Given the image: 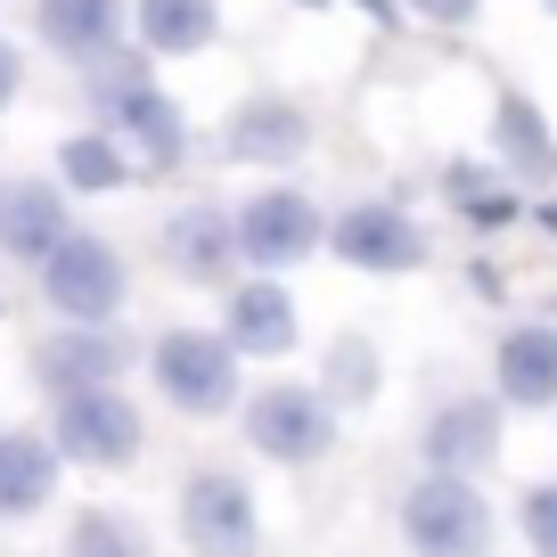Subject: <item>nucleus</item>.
Segmentation results:
<instances>
[{"mask_svg": "<svg viewBox=\"0 0 557 557\" xmlns=\"http://www.w3.org/2000/svg\"><path fill=\"white\" fill-rule=\"evenodd\" d=\"M58 475H66V459H58L50 426H0V524L41 517L58 500Z\"/></svg>", "mask_w": 557, "mask_h": 557, "instance_id": "obj_18", "label": "nucleus"}, {"mask_svg": "<svg viewBox=\"0 0 557 557\" xmlns=\"http://www.w3.org/2000/svg\"><path fill=\"white\" fill-rule=\"evenodd\" d=\"M17 90H25V58L17 41H0V107H17Z\"/></svg>", "mask_w": 557, "mask_h": 557, "instance_id": "obj_27", "label": "nucleus"}, {"mask_svg": "<svg viewBox=\"0 0 557 557\" xmlns=\"http://www.w3.org/2000/svg\"><path fill=\"white\" fill-rule=\"evenodd\" d=\"M500 410H557V320H508L492 345Z\"/></svg>", "mask_w": 557, "mask_h": 557, "instance_id": "obj_16", "label": "nucleus"}, {"mask_svg": "<svg viewBox=\"0 0 557 557\" xmlns=\"http://www.w3.org/2000/svg\"><path fill=\"white\" fill-rule=\"evenodd\" d=\"M238 426L255 443V459H271V468H320L336 451V401L320 385H296V377L246 385Z\"/></svg>", "mask_w": 557, "mask_h": 557, "instance_id": "obj_2", "label": "nucleus"}, {"mask_svg": "<svg viewBox=\"0 0 557 557\" xmlns=\"http://www.w3.org/2000/svg\"><path fill=\"white\" fill-rule=\"evenodd\" d=\"M34 34H41V50L90 66V58L123 50V34H132V0H34Z\"/></svg>", "mask_w": 557, "mask_h": 557, "instance_id": "obj_17", "label": "nucleus"}, {"mask_svg": "<svg viewBox=\"0 0 557 557\" xmlns=\"http://www.w3.org/2000/svg\"><path fill=\"white\" fill-rule=\"evenodd\" d=\"M139 361H148V352H139L123 329H50V336L34 345V385H41L50 401H66V394L123 385Z\"/></svg>", "mask_w": 557, "mask_h": 557, "instance_id": "obj_10", "label": "nucleus"}, {"mask_svg": "<svg viewBox=\"0 0 557 557\" xmlns=\"http://www.w3.org/2000/svg\"><path fill=\"white\" fill-rule=\"evenodd\" d=\"M66 238H74V206H66V189H58L50 173L0 181V255L9 262H34L41 271Z\"/></svg>", "mask_w": 557, "mask_h": 557, "instance_id": "obj_15", "label": "nucleus"}, {"mask_svg": "<svg viewBox=\"0 0 557 557\" xmlns=\"http://www.w3.org/2000/svg\"><path fill=\"white\" fill-rule=\"evenodd\" d=\"M320 394L336 401V410H361V401H377L385 394V352L369 345L361 329H345L329 345V361H320Z\"/></svg>", "mask_w": 557, "mask_h": 557, "instance_id": "obj_23", "label": "nucleus"}, {"mask_svg": "<svg viewBox=\"0 0 557 557\" xmlns=\"http://www.w3.org/2000/svg\"><path fill=\"white\" fill-rule=\"evenodd\" d=\"M189 557H262V500L238 468H197L181 475V508H173Z\"/></svg>", "mask_w": 557, "mask_h": 557, "instance_id": "obj_6", "label": "nucleus"}, {"mask_svg": "<svg viewBox=\"0 0 557 557\" xmlns=\"http://www.w3.org/2000/svg\"><path fill=\"white\" fill-rule=\"evenodd\" d=\"M34 278H41V304L58 312V329H115L123 304H132V262L99 230H74Z\"/></svg>", "mask_w": 557, "mask_h": 557, "instance_id": "obj_3", "label": "nucleus"}, {"mask_svg": "<svg viewBox=\"0 0 557 557\" xmlns=\"http://www.w3.org/2000/svg\"><path fill=\"white\" fill-rule=\"evenodd\" d=\"M222 157L255 164V173L304 164V157H312V115H304V99H287V90H255V99H238L230 123H222Z\"/></svg>", "mask_w": 557, "mask_h": 557, "instance_id": "obj_12", "label": "nucleus"}, {"mask_svg": "<svg viewBox=\"0 0 557 557\" xmlns=\"http://www.w3.org/2000/svg\"><path fill=\"white\" fill-rule=\"evenodd\" d=\"M517 533H524V549H533V557H557V484H524Z\"/></svg>", "mask_w": 557, "mask_h": 557, "instance_id": "obj_25", "label": "nucleus"}, {"mask_svg": "<svg viewBox=\"0 0 557 557\" xmlns=\"http://www.w3.org/2000/svg\"><path fill=\"white\" fill-rule=\"evenodd\" d=\"M304 9H320V0H304Z\"/></svg>", "mask_w": 557, "mask_h": 557, "instance_id": "obj_29", "label": "nucleus"}, {"mask_svg": "<svg viewBox=\"0 0 557 557\" xmlns=\"http://www.w3.org/2000/svg\"><path fill=\"white\" fill-rule=\"evenodd\" d=\"M500 443H508L500 394H443L435 410H426V426H418V459H426V475H468V484L500 459Z\"/></svg>", "mask_w": 557, "mask_h": 557, "instance_id": "obj_9", "label": "nucleus"}, {"mask_svg": "<svg viewBox=\"0 0 557 557\" xmlns=\"http://www.w3.org/2000/svg\"><path fill=\"white\" fill-rule=\"evenodd\" d=\"M549 9H557V0H549Z\"/></svg>", "mask_w": 557, "mask_h": 557, "instance_id": "obj_30", "label": "nucleus"}, {"mask_svg": "<svg viewBox=\"0 0 557 557\" xmlns=\"http://www.w3.org/2000/svg\"><path fill=\"white\" fill-rule=\"evenodd\" d=\"M304 336V312L296 296H287V278H238L222 296V345L238 352V361H278V352H296Z\"/></svg>", "mask_w": 557, "mask_h": 557, "instance_id": "obj_14", "label": "nucleus"}, {"mask_svg": "<svg viewBox=\"0 0 557 557\" xmlns=\"http://www.w3.org/2000/svg\"><path fill=\"white\" fill-rule=\"evenodd\" d=\"M132 34L148 58H197L222 41V0H132Z\"/></svg>", "mask_w": 557, "mask_h": 557, "instance_id": "obj_21", "label": "nucleus"}, {"mask_svg": "<svg viewBox=\"0 0 557 557\" xmlns=\"http://www.w3.org/2000/svg\"><path fill=\"white\" fill-rule=\"evenodd\" d=\"M500 517L468 475H418L401 492V549L410 557H492Z\"/></svg>", "mask_w": 557, "mask_h": 557, "instance_id": "obj_4", "label": "nucleus"}, {"mask_svg": "<svg viewBox=\"0 0 557 557\" xmlns=\"http://www.w3.org/2000/svg\"><path fill=\"white\" fill-rule=\"evenodd\" d=\"M50 181H58L66 197H115V189H132V181H139V164H132V148H123L107 123H90V132H66V139H58Z\"/></svg>", "mask_w": 557, "mask_h": 557, "instance_id": "obj_20", "label": "nucleus"}, {"mask_svg": "<svg viewBox=\"0 0 557 557\" xmlns=\"http://www.w3.org/2000/svg\"><path fill=\"white\" fill-rule=\"evenodd\" d=\"M352 9H361V17H377V25H394V17H401V0H352Z\"/></svg>", "mask_w": 557, "mask_h": 557, "instance_id": "obj_28", "label": "nucleus"}, {"mask_svg": "<svg viewBox=\"0 0 557 557\" xmlns=\"http://www.w3.org/2000/svg\"><path fill=\"white\" fill-rule=\"evenodd\" d=\"M148 385L181 418H238L246 401V361L222 345V329H164L148 345Z\"/></svg>", "mask_w": 557, "mask_h": 557, "instance_id": "obj_1", "label": "nucleus"}, {"mask_svg": "<svg viewBox=\"0 0 557 557\" xmlns=\"http://www.w3.org/2000/svg\"><path fill=\"white\" fill-rule=\"evenodd\" d=\"M50 443L66 468H132L139 443H148V418H139V401L123 394V385H99V394H66L50 401Z\"/></svg>", "mask_w": 557, "mask_h": 557, "instance_id": "obj_7", "label": "nucleus"}, {"mask_svg": "<svg viewBox=\"0 0 557 557\" xmlns=\"http://www.w3.org/2000/svg\"><path fill=\"white\" fill-rule=\"evenodd\" d=\"M329 246V213H320L312 189L296 181H262L238 206V262H255L262 278H287L296 262H312Z\"/></svg>", "mask_w": 557, "mask_h": 557, "instance_id": "obj_5", "label": "nucleus"}, {"mask_svg": "<svg viewBox=\"0 0 557 557\" xmlns=\"http://www.w3.org/2000/svg\"><path fill=\"white\" fill-rule=\"evenodd\" d=\"M66 557H148V533H139L123 508H74L66 517Z\"/></svg>", "mask_w": 557, "mask_h": 557, "instance_id": "obj_24", "label": "nucleus"}, {"mask_svg": "<svg viewBox=\"0 0 557 557\" xmlns=\"http://www.w3.org/2000/svg\"><path fill=\"white\" fill-rule=\"evenodd\" d=\"M492 148H500V173L517 181V189H549V181H557L549 115H541L524 90H500V99H492Z\"/></svg>", "mask_w": 557, "mask_h": 557, "instance_id": "obj_19", "label": "nucleus"}, {"mask_svg": "<svg viewBox=\"0 0 557 557\" xmlns=\"http://www.w3.org/2000/svg\"><path fill=\"white\" fill-rule=\"evenodd\" d=\"M99 123L123 139V148H132V164H139L148 181L181 173V164H189V148H197V139H189V115H181V99H173V90H157V83H139L132 99H115Z\"/></svg>", "mask_w": 557, "mask_h": 557, "instance_id": "obj_13", "label": "nucleus"}, {"mask_svg": "<svg viewBox=\"0 0 557 557\" xmlns=\"http://www.w3.org/2000/svg\"><path fill=\"white\" fill-rule=\"evenodd\" d=\"M329 255L345 262V271L401 278V271H418V262L435 255V246L410 222V206H394V197H352L345 213H329Z\"/></svg>", "mask_w": 557, "mask_h": 557, "instance_id": "obj_8", "label": "nucleus"}, {"mask_svg": "<svg viewBox=\"0 0 557 557\" xmlns=\"http://www.w3.org/2000/svg\"><path fill=\"white\" fill-rule=\"evenodd\" d=\"M418 25H475L484 17V0H401Z\"/></svg>", "mask_w": 557, "mask_h": 557, "instance_id": "obj_26", "label": "nucleus"}, {"mask_svg": "<svg viewBox=\"0 0 557 557\" xmlns=\"http://www.w3.org/2000/svg\"><path fill=\"white\" fill-rule=\"evenodd\" d=\"M157 262L181 287H238V213L213 206V197L173 206L157 230Z\"/></svg>", "mask_w": 557, "mask_h": 557, "instance_id": "obj_11", "label": "nucleus"}, {"mask_svg": "<svg viewBox=\"0 0 557 557\" xmlns=\"http://www.w3.org/2000/svg\"><path fill=\"white\" fill-rule=\"evenodd\" d=\"M443 197H451V213H459L468 230H508V222H524V197H517V181H508L500 164L451 157V164H443Z\"/></svg>", "mask_w": 557, "mask_h": 557, "instance_id": "obj_22", "label": "nucleus"}]
</instances>
